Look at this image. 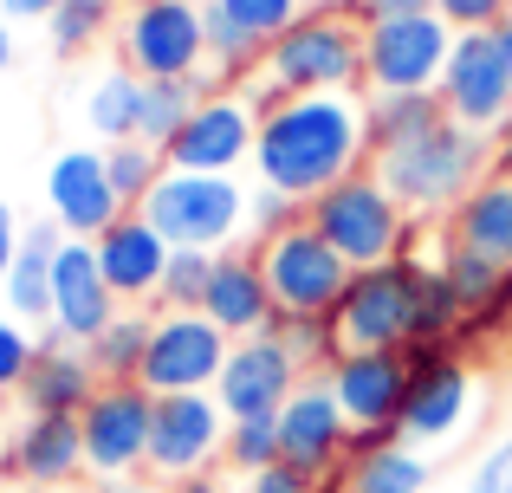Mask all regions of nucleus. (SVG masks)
Returning <instances> with one entry per match:
<instances>
[{
  "label": "nucleus",
  "mask_w": 512,
  "mask_h": 493,
  "mask_svg": "<svg viewBox=\"0 0 512 493\" xmlns=\"http://www.w3.org/2000/svg\"><path fill=\"white\" fill-rule=\"evenodd\" d=\"M117 65L137 78H195L208 65L201 0H130L117 20Z\"/></svg>",
  "instance_id": "obj_7"
},
{
  "label": "nucleus",
  "mask_w": 512,
  "mask_h": 493,
  "mask_svg": "<svg viewBox=\"0 0 512 493\" xmlns=\"http://www.w3.org/2000/svg\"><path fill=\"white\" fill-rule=\"evenodd\" d=\"M325 377H331V390H338L357 435H402V403H409L402 351H344Z\"/></svg>",
  "instance_id": "obj_19"
},
{
  "label": "nucleus",
  "mask_w": 512,
  "mask_h": 493,
  "mask_svg": "<svg viewBox=\"0 0 512 493\" xmlns=\"http://www.w3.org/2000/svg\"><path fill=\"white\" fill-rule=\"evenodd\" d=\"M461 493H512V435H493L461 474Z\"/></svg>",
  "instance_id": "obj_41"
},
{
  "label": "nucleus",
  "mask_w": 512,
  "mask_h": 493,
  "mask_svg": "<svg viewBox=\"0 0 512 493\" xmlns=\"http://www.w3.org/2000/svg\"><path fill=\"white\" fill-rule=\"evenodd\" d=\"M221 461L247 481V474H260V468H273L279 461V422L273 416H253V422H227V448H221Z\"/></svg>",
  "instance_id": "obj_38"
},
{
  "label": "nucleus",
  "mask_w": 512,
  "mask_h": 493,
  "mask_svg": "<svg viewBox=\"0 0 512 493\" xmlns=\"http://www.w3.org/2000/svg\"><path fill=\"white\" fill-rule=\"evenodd\" d=\"M435 98L454 124L493 137L512 117V65H506L500 39L493 33H454V52H448V72H441Z\"/></svg>",
  "instance_id": "obj_14"
},
{
  "label": "nucleus",
  "mask_w": 512,
  "mask_h": 493,
  "mask_svg": "<svg viewBox=\"0 0 512 493\" xmlns=\"http://www.w3.org/2000/svg\"><path fill=\"white\" fill-rule=\"evenodd\" d=\"M493 176H506L512 182V117L500 130H493Z\"/></svg>",
  "instance_id": "obj_48"
},
{
  "label": "nucleus",
  "mask_w": 512,
  "mask_h": 493,
  "mask_svg": "<svg viewBox=\"0 0 512 493\" xmlns=\"http://www.w3.org/2000/svg\"><path fill=\"white\" fill-rule=\"evenodd\" d=\"M150 325H156L150 305H124V312L104 325V338L85 344V357H91V370H98V383H137V377H143Z\"/></svg>",
  "instance_id": "obj_30"
},
{
  "label": "nucleus",
  "mask_w": 512,
  "mask_h": 493,
  "mask_svg": "<svg viewBox=\"0 0 512 493\" xmlns=\"http://www.w3.org/2000/svg\"><path fill=\"white\" fill-rule=\"evenodd\" d=\"M59 221H33L20 234V253H13L7 279H0V299L20 325H52V266H59Z\"/></svg>",
  "instance_id": "obj_26"
},
{
  "label": "nucleus",
  "mask_w": 512,
  "mask_h": 493,
  "mask_svg": "<svg viewBox=\"0 0 512 493\" xmlns=\"http://www.w3.org/2000/svg\"><path fill=\"white\" fill-rule=\"evenodd\" d=\"M415 279H422V253L350 273L338 312H331L344 351H402V344H415Z\"/></svg>",
  "instance_id": "obj_6"
},
{
  "label": "nucleus",
  "mask_w": 512,
  "mask_h": 493,
  "mask_svg": "<svg viewBox=\"0 0 512 493\" xmlns=\"http://www.w3.org/2000/svg\"><path fill=\"white\" fill-rule=\"evenodd\" d=\"M150 416L156 396L143 383H104L85 409H78V435H85V474L98 481H137L150 474Z\"/></svg>",
  "instance_id": "obj_10"
},
{
  "label": "nucleus",
  "mask_w": 512,
  "mask_h": 493,
  "mask_svg": "<svg viewBox=\"0 0 512 493\" xmlns=\"http://www.w3.org/2000/svg\"><path fill=\"white\" fill-rule=\"evenodd\" d=\"M201 312H208L227 338H260V331L279 318V299H273V286H266V273H260V253L253 247H227L221 260H214Z\"/></svg>",
  "instance_id": "obj_24"
},
{
  "label": "nucleus",
  "mask_w": 512,
  "mask_h": 493,
  "mask_svg": "<svg viewBox=\"0 0 512 493\" xmlns=\"http://www.w3.org/2000/svg\"><path fill=\"white\" fill-rule=\"evenodd\" d=\"M370 169L415 221H448V208L493 176V137H480V130L448 117L428 137L402 143V150H383Z\"/></svg>",
  "instance_id": "obj_2"
},
{
  "label": "nucleus",
  "mask_w": 512,
  "mask_h": 493,
  "mask_svg": "<svg viewBox=\"0 0 512 493\" xmlns=\"http://www.w3.org/2000/svg\"><path fill=\"white\" fill-rule=\"evenodd\" d=\"M85 130L98 137V150H111V143H130L143 124V78L130 72V65H111V72H98L85 85Z\"/></svg>",
  "instance_id": "obj_28"
},
{
  "label": "nucleus",
  "mask_w": 512,
  "mask_h": 493,
  "mask_svg": "<svg viewBox=\"0 0 512 493\" xmlns=\"http://www.w3.org/2000/svg\"><path fill=\"white\" fill-rule=\"evenodd\" d=\"M214 260H221V253L175 247V253H169V273H163V292H156V312H201V299H208V279H214Z\"/></svg>",
  "instance_id": "obj_36"
},
{
  "label": "nucleus",
  "mask_w": 512,
  "mask_h": 493,
  "mask_svg": "<svg viewBox=\"0 0 512 493\" xmlns=\"http://www.w3.org/2000/svg\"><path fill=\"white\" fill-rule=\"evenodd\" d=\"M33 351H39V338L13 312H0V396H20L26 370H33Z\"/></svg>",
  "instance_id": "obj_40"
},
{
  "label": "nucleus",
  "mask_w": 512,
  "mask_h": 493,
  "mask_svg": "<svg viewBox=\"0 0 512 493\" xmlns=\"http://www.w3.org/2000/svg\"><path fill=\"white\" fill-rule=\"evenodd\" d=\"M441 234H448V241H461L467 253H480V260H493V266H506V273H512V182H506V176H487L480 189H467L461 202L448 208Z\"/></svg>",
  "instance_id": "obj_25"
},
{
  "label": "nucleus",
  "mask_w": 512,
  "mask_h": 493,
  "mask_svg": "<svg viewBox=\"0 0 512 493\" xmlns=\"http://www.w3.org/2000/svg\"><path fill=\"white\" fill-rule=\"evenodd\" d=\"M253 143H260V117L247 111L240 91H208L201 111L175 130L169 143V169H195V176H240L253 169Z\"/></svg>",
  "instance_id": "obj_16"
},
{
  "label": "nucleus",
  "mask_w": 512,
  "mask_h": 493,
  "mask_svg": "<svg viewBox=\"0 0 512 493\" xmlns=\"http://www.w3.org/2000/svg\"><path fill=\"white\" fill-rule=\"evenodd\" d=\"M214 7H221L227 20L253 39V46H273V39L305 13V0H214Z\"/></svg>",
  "instance_id": "obj_39"
},
{
  "label": "nucleus",
  "mask_w": 512,
  "mask_h": 493,
  "mask_svg": "<svg viewBox=\"0 0 512 493\" xmlns=\"http://www.w3.org/2000/svg\"><path fill=\"white\" fill-rule=\"evenodd\" d=\"M169 247L195 253H227L247 241V182L240 176H195V169H169L137 208Z\"/></svg>",
  "instance_id": "obj_5"
},
{
  "label": "nucleus",
  "mask_w": 512,
  "mask_h": 493,
  "mask_svg": "<svg viewBox=\"0 0 512 493\" xmlns=\"http://www.w3.org/2000/svg\"><path fill=\"white\" fill-rule=\"evenodd\" d=\"M266 331H273V338L286 344V357L305 370V377H325V370L344 357V344H338V325H331V318H318V312H279Z\"/></svg>",
  "instance_id": "obj_34"
},
{
  "label": "nucleus",
  "mask_w": 512,
  "mask_h": 493,
  "mask_svg": "<svg viewBox=\"0 0 512 493\" xmlns=\"http://www.w3.org/2000/svg\"><path fill=\"white\" fill-rule=\"evenodd\" d=\"M350 13H357L363 26L370 20H409V13H428V0H357Z\"/></svg>",
  "instance_id": "obj_45"
},
{
  "label": "nucleus",
  "mask_w": 512,
  "mask_h": 493,
  "mask_svg": "<svg viewBox=\"0 0 512 493\" xmlns=\"http://www.w3.org/2000/svg\"><path fill=\"white\" fill-rule=\"evenodd\" d=\"M7 59H13V33H7V13H0V72H7Z\"/></svg>",
  "instance_id": "obj_53"
},
{
  "label": "nucleus",
  "mask_w": 512,
  "mask_h": 493,
  "mask_svg": "<svg viewBox=\"0 0 512 493\" xmlns=\"http://www.w3.org/2000/svg\"><path fill=\"white\" fill-rule=\"evenodd\" d=\"M428 260L441 266V279H448L454 299L467 305V318H474L480 305H493V299H500V292L512 286L506 266H493V260H480V253H467L461 241H448V234H435V253H428Z\"/></svg>",
  "instance_id": "obj_32"
},
{
  "label": "nucleus",
  "mask_w": 512,
  "mask_h": 493,
  "mask_svg": "<svg viewBox=\"0 0 512 493\" xmlns=\"http://www.w3.org/2000/svg\"><path fill=\"white\" fill-rule=\"evenodd\" d=\"M234 351L221 325L208 312H156L150 325V351H143V390L150 396H182V390H214L221 364Z\"/></svg>",
  "instance_id": "obj_12"
},
{
  "label": "nucleus",
  "mask_w": 512,
  "mask_h": 493,
  "mask_svg": "<svg viewBox=\"0 0 512 493\" xmlns=\"http://www.w3.org/2000/svg\"><path fill=\"white\" fill-rule=\"evenodd\" d=\"M98 266H104V286L117 292L124 305H150L156 312V292H163V273H169V241L150 228L143 215H117L111 228L98 234Z\"/></svg>",
  "instance_id": "obj_21"
},
{
  "label": "nucleus",
  "mask_w": 512,
  "mask_h": 493,
  "mask_svg": "<svg viewBox=\"0 0 512 493\" xmlns=\"http://www.w3.org/2000/svg\"><path fill=\"white\" fill-rule=\"evenodd\" d=\"M234 91H240V98H247V111L260 117V124H266V117L279 111V104H286V91H279V85H273V78H266V72H253L247 85H234Z\"/></svg>",
  "instance_id": "obj_44"
},
{
  "label": "nucleus",
  "mask_w": 512,
  "mask_h": 493,
  "mask_svg": "<svg viewBox=\"0 0 512 493\" xmlns=\"http://www.w3.org/2000/svg\"><path fill=\"white\" fill-rule=\"evenodd\" d=\"M454 52V26L441 13L363 26V98L370 91H435Z\"/></svg>",
  "instance_id": "obj_8"
},
{
  "label": "nucleus",
  "mask_w": 512,
  "mask_h": 493,
  "mask_svg": "<svg viewBox=\"0 0 512 493\" xmlns=\"http://www.w3.org/2000/svg\"><path fill=\"white\" fill-rule=\"evenodd\" d=\"M98 390H104V383H98V370H91L85 344H72L59 325L39 331L33 370H26V383H20L26 416H78V409H85Z\"/></svg>",
  "instance_id": "obj_22"
},
{
  "label": "nucleus",
  "mask_w": 512,
  "mask_h": 493,
  "mask_svg": "<svg viewBox=\"0 0 512 493\" xmlns=\"http://www.w3.org/2000/svg\"><path fill=\"white\" fill-rule=\"evenodd\" d=\"M117 0H59L46 20V39L59 59H78V52H91L98 39H117Z\"/></svg>",
  "instance_id": "obj_33"
},
{
  "label": "nucleus",
  "mask_w": 512,
  "mask_h": 493,
  "mask_svg": "<svg viewBox=\"0 0 512 493\" xmlns=\"http://www.w3.org/2000/svg\"><path fill=\"white\" fill-rule=\"evenodd\" d=\"M247 493H331V481H318V474L292 468V461H273V468L247 474Z\"/></svg>",
  "instance_id": "obj_43"
},
{
  "label": "nucleus",
  "mask_w": 512,
  "mask_h": 493,
  "mask_svg": "<svg viewBox=\"0 0 512 493\" xmlns=\"http://www.w3.org/2000/svg\"><path fill=\"white\" fill-rule=\"evenodd\" d=\"M0 493H13V487H0Z\"/></svg>",
  "instance_id": "obj_54"
},
{
  "label": "nucleus",
  "mask_w": 512,
  "mask_h": 493,
  "mask_svg": "<svg viewBox=\"0 0 512 493\" xmlns=\"http://www.w3.org/2000/svg\"><path fill=\"white\" fill-rule=\"evenodd\" d=\"M104 169H111V189H117V202L137 215L143 202H150V189L169 176V156L156 150V143H143V137H130V143H111L104 150Z\"/></svg>",
  "instance_id": "obj_35"
},
{
  "label": "nucleus",
  "mask_w": 512,
  "mask_h": 493,
  "mask_svg": "<svg viewBox=\"0 0 512 493\" xmlns=\"http://www.w3.org/2000/svg\"><path fill=\"white\" fill-rule=\"evenodd\" d=\"M428 13H441L454 33H493L512 13V0H428Z\"/></svg>",
  "instance_id": "obj_42"
},
{
  "label": "nucleus",
  "mask_w": 512,
  "mask_h": 493,
  "mask_svg": "<svg viewBox=\"0 0 512 493\" xmlns=\"http://www.w3.org/2000/svg\"><path fill=\"white\" fill-rule=\"evenodd\" d=\"M227 448V409L214 403V390H182V396H156L150 416V481H188L208 474Z\"/></svg>",
  "instance_id": "obj_13"
},
{
  "label": "nucleus",
  "mask_w": 512,
  "mask_h": 493,
  "mask_svg": "<svg viewBox=\"0 0 512 493\" xmlns=\"http://www.w3.org/2000/svg\"><path fill=\"white\" fill-rule=\"evenodd\" d=\"M370 117H363L357 91H312V98H286L273 117L260 124L253 143V182L286 189L292 202L338 189L344 176L370 169Z\"/></svg>",
  "instance_id": "obj_1"
},
{
  "label": "nucleus",
  "mask_w": 512,
  "mask_h": 493,
  "mask_svg": "<svg viewBox=\"0 0 512 493\" xmlns=\"http://www.w3.org/2000/svg\"><path fill=\"white\" fill-rule=\"evenodd\" d=\"M363 117H370V150L376 156L428 137L435 124H448L435 91H370V98H363Z\"/></svg>",
  "instance_id": "obj_29"
},
{
  "label": "nucleus",
  "mask_w": 512,
  "mask_h": 493,
  "mask_svg": "<svg viewBox=\"0 0 512 493\" xmlns=\"http://www.w3.org/2000/svg\"><path fill=\"white\" fill-rule=\"evenodd\" d=\"M493 39H500V52H506V65H512V13H506L500 26H493Z\"/></svg>",
  "instance_id": "obj_52"
},
{
  "label": "nucleus",
  "mask_w": 512,
  "mask_h": 493,
  "mask_svg": "<svg viewBox=\"0 0 512 493\" xmlns=\"http://www.w3.org/2000/svg\"><path fill=\"white\" fill-rule=\"evenodd\" d=\"M357 0H305V13H350Z\"/></svg>",
  "instance_id": "obj_51"
},
{
  "label": "nucleus",
  "mask_w": 512,
  "mask_h": 493,
  "mask_svg": "<svg viewBox=\"0 0 512 493\" xmlns=\"http://www.w3.org/2000/svg\"><path fill=\"white\" fill-rule=\"evenodd\" d=\"M435 487V461L415 442H383V448H357L344 461V493H428Z\"/></svg>",
  "instance_id": "obj_27"
},
{
  "label": "nucleus",
  "mask_w": 512,
  "mask_h": 493,
  "mask_svg": "<svg viewBox=\"0 0 512 493\" xmlns=\"http://www.w3.org/2000/svg\"><path fill=\"white\" fill-rule=\"evenodd\" d=\"M169 493H221V481H214V468H208V474H188V481H175Z\"/></svg>",
  "instance_id": "obj_49"
},
{
  "label": "nucleus",
  "mask_w": 512,
  "mask_h": 493,
  "mask_svg": "<svg viewBox=\"0 0 512 493\" xmlns=\"http://www.w3.org/2000/svg\"><path fill=\"white\" fill-rule=\"evenodd\" d=\"M0 474L20 487H72L85 474V435H78V416H26L13 429L7 455H0Z\"/></svg>",
  "instance_id": "obj_23"
},
{
  "label": "nucleus",
  "mask_w": 512,
  "mask_h": 493,
  "mask_svg": "<svg viewBox=\"0 0 512 493\" xmlns=\"http://www.w3.org/2000/svg\"><path fill=\"white\" fill-rule=\"evenodd\" d=\"M20 215H13L7 202H0V279H7V266H13V253H20Z\"/></svg>",
  "instance_id": "obj_46"
},
{
  "label": "nucleus",
  "mask_w": 512,
  "mask_h": 493,
  "mask_svg": "<svg viewBox=\"0 0 512 493\" xmlns=\"http://www.w3.org/2000/svg\"><path fill=\"white\" fill-rule=\"evenodd\" d=\"M208 91H214L208 72H195V78H143V124H137V137L156 143V150H169L175 130L201 111Z\"/></svg>",
  "instance_id": "obj_31"
},
{
  "label": "nucleus",
  "mask_w": 512,
  "mask_h": 493,
  "mask_svg": "<svg viewBox=\"0 0 512 493\" xmlns=\"http://www.w3.org/2000/svg\"><path fill=\"white\" fill-rule=\"evenodd\" d=\"M117 312H124V299L104 286L98 247L91 241H65L59 266H52V325H59L72 344H91V338H104V325H111Z\"/></svg>",
  "instance_id": "obj_20"
},
{
  "label": "nucleus",
  "mask_w": 512,
  "mask_h": 493,
  "mask_svg": "<svg viewBox=\"0 0 512 493\" xmlns=\"http://www.w3.org/2000/svg\"><path fill=\"white\" fill-rule=\"evenodd\" d=\"M253 253H260V273H266V286H273L279 312H318V318L338 312V299L350 286V260L312 228V221L286 228L279 241H266Z\"/></svg>",
  "instance_id": "obj_11"
},
{
  "label": "nucleus",
  "mask_w": 512,
  "mask_h": 493,
  "mask_svg": "<svg viewBox=\"0 0 512 493\" xmlns=\"http://www.w3.org/2000/svg\"><path fill=\"white\" fill-rule=\"evenodd\" d=\"M305 221L344 253L350 273L389 266V260H402V253H415V241H422V221L376 182V169H357V176L338 182V189L312 195V202H305Z\"/></svg>",
  "instance_id": "obj_3"
},
{
  "label": "nucleus",
  "mask_w": 512,
  "mask_h": 493,
  "mask_svg": "<svg viewBox=\"0 0 512 493\" xmlns=\"http://www.w3.org/2000/svg\"><path fill=\"white\" fill-rule=\"evenodd\" d=\"M402 364H409L402 442L435 448L461 435V422L474 416V370H467L461 344H402Z\"/></svg>",
  "instance_id": "obj_9"
},
{
  "label": "nucleus",
  "mask_w": 512,
  "mask_h": 493,
  "mask_svg": "<svg viewBox=\"0 0 512 493\" xmlns=\"http://www.w3.org/2000/svg\"><path fill=\"white\" fill-rule=\"evenodd\" d=\"M299 221H305V202H292L286 189H266V182H247V241L240 247H266Z\"/></svg>",
  "instance_id": "obj_37"
},
{
  "label": "nucleus",
  "mask_w": 512,
  "mask_h": 493,
  "mask_svg": "<svg viewBox=\"0 0 512 493\" xmlns=\"http://www.w3.org/2000/svg\"><path fill=\"white\" fill-rule=\"evenodd\" d=\"M111 493H169V487H163V481H143V474H137V481H117Z\"/></svg>",
  "instance_id": "obj_50"
},
{
  "label": "nucleus",
  "mask_w": 512,
  "mask_h": 493,
  "mask_svg": "<svg viewBox=\"0 0 512 493\" xmlns=\"http://www.w3.org/2000/svg\"><path fill=\"white\" fill-rule=\"evenodd\" d=\"M52 7H59V0H0L7 20H52Z\"/></svg>",
  "instance_id": "obj_47"
},
{
  "label": "nucleus",
  "mask_w": 512,
  "mask_h": 493,
  "mask_svg": "<svg viewBox=\"0 0 512 493\" xmlns=\"http://www.w3.org/2000/svg\"><path fill=\"white\" fill-rule=\"evenodd\" d=\"M279 461H292V468L318 474V481H338L344 461H350V416L338 403V390H331V377H305L299 390L286 396V409H279Z\"/></svg>",
  "instance_id": "obj_15"
},
{
  "label": "nucleus",
  "mask_w": 512,
  "mask_h": 493,
  "mask_svg": "<svg viewBox=\"0 0 512 493\" xmlns=\"http://www.w3.org/2000/svg\"><path fill=\"white\" fill-rule=\"evenodd\" d=\"M299 383H305V370L286 357V344L273 331H260V338H234V351L221 364V383H214V403L227 409V422L279 416Z\"/></svg>",
  "instance_id": "obj_18"
},
{
  "label": "nucleus",
  "mask_w": 512,
  "mask_h": 493,
  "mask_svg": "<svg viewBox=\"0 0 512 493\" xmlns=\"http://www.w3.org/2000/svg\"><path fill=\"white\" fill-rule=\"evenodd\" d=\"M117 215H130V208L117 202L98 143H78V150L52 156V169H46V221H59L65 241H98Z\"/></svg>",
  "instance_id": "obj_17"
},
{
  "label": "nucleus",
  "mask_w": 512,
  "mask_h": 493,
  "mask_svg": "<svg viewBox=\"0 0 512 493\" xmlns=\"http://www.w3.org/2000/svg\"><path fill=\"white\" fill-rule=\"evenodd\" d=\"M260 72L286 98H312V91H357L363 98V20L357 13H299L266 46Z\"/></svg>",
  "instance_id": "obj_4"
}]
</instances>
